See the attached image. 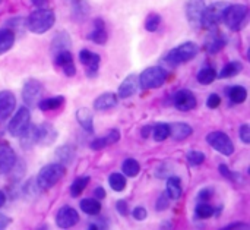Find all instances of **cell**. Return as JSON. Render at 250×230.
Listing matches in <instances>:
<instances>
[{
  "instance_id": "48",
  "label": "cell",
  "mask_w": 250,
  "mask_h": 230,
  "mask_svg": "<svg viewBox=\"0 0 250 230\" xmlns=\"http://www.w3.org/2000/svg\"><path fill=\"white\" fill-rule=\"evenodd\" d=\"M105 142H107V145H111V144H116L119 139H120V132L117 131V129H111L105 137Z\"/></svg>"
},
{
  "instance_id": "40",
  "label": "cell",
  "mask_w": 250,
  "mask_h": 230,
  "mask_svg": "<svg viewBox=\"0 0 250 230\" xmlns=\"http://www.w3.org/2000/svg\"><path fill=\"white\" fill-rule=\"evenodd\" d=\"M72 62H73V56H72V53H70L69 50L60 51L59 54L54 56V63H56L57 66H60V68H63L64 65L72 63Z\"/></svg>"
},
{
  "instance_id": "43",
  "label": "cell",
  "mask_w": 250,
  "mask_h": 230,
  "mask_svg": "<svg viewBox=\"0 0 250 230\" xmlns=\"http://www.w3.org/2000/svg\"><path fill=\"white\" fill-rule=\"evenodd\" d=\"M220 173L226 178V179H229V181H233V182H237L239 181V175L237 173H234V172H231L229 167H227V164H221L220 166Z\"/></svg>"
},
{
  "instance_id": "49",
  "label": "cell",
  "mask_w": 250,
  "mask_h": 230,
  "mask_svg": "<svg viewBox=\"0 0 250 230\" xmlns=\"http://www.w3.org/2000/svg\"><path fill=\"white\" fill-rule=\"evenodd\" d=\"M221 104V97L218 95V94H211L209 97H208V100H207V106L209 107V109H217L218 106Z\"/></svg>"
},
{
  "instance_id": "41",
  "label": "cell",
  "mask_w": 250,
  "mask_h": 230,
  "mask_svg": "<svg viewBox=\"0 0 250 230\" xmlns=\"http://www.w3.org/2000/svg\"><path fill=\"white\" fill-rule=\"evenodd\" d=\"M88 12H86V6L82 0H75L73 1V16L76 19H82L83 16H86Z\"/></svg>"
},
{
  "instance_id": "42",
  "label": "cell",
  "mask_w": 250,
  "mask_h": 230,
  "mask_svg": "<svg viewBox=\"0 0 250 230\" xmlns=\"http://www.w3.org/2000/svg\"><path fill=\"white\" fill-rule=\"evenodd\" d=\"M168 204H170V198H168V195L164 192V194H161L160 198L157 200L155 210H157V211H164L166 208H168Z\"/></svg>"
},
{
  "instance_id": "17",
  "label": "cell",
  "mask_w": 250,
  "mask_h": 230,
  "mask_svg": "<svg viewBox=\"0 0 250 230\" xmlns=\"http://www.w3.org/2000/svg\"><path fill=\"white\" fill-rule=\"evenodd\" d=\"M136 90H138V76L135 73H130L120 84L117 97L119 98H129L136 92Z\"/></svg>"
},
{
  "instance_id": "53",
  "label": "cell",
  "mask_w": 250,
  "mask_h": 230,
  "mask_svg": "<svg viewBox=\"0 0 250 230\" xmlns=\"http://www.w3.org/2000/svg\"><path fill=\"white\" fill-rule=\"evenodd\" d=\"M233 229H243V230H249V225H246V223H243V222H236V223H231V225H229V226H226L224 230H233Z\"/></svg>"
},
{
  "instance_id": "56",
  "label": "cell",
  "mask_w": 250,
  "mask_h": 230,
  "mask_svg": "<svg viewBox=\"0 0 250 230\" xmlns=\"http://www.w3.org/2000/svg\"><path fill=\"white\" fill-rule=\"evenodd\" d=\"M151 131H152V126H149V125L144 126V128H142V131H141L142 138H148V137L151 135Z\"/></svg>"
},
{
  "instance_id": "50",
  "label": "cell",
  "mask_w": 250,
  "mask_h": 230,
  "mask_svg": "<svg viewBox=\"0 0 250 230\" xmlns=\"http://www.w3.org/2000/svg\"><path fill=\"white\" fill-rule=\"evenodd\" d=\"M116 210H117V213H119V214H122V216H127V214H129V206H127V201H125V200H119V201L116 203Z\"/></svg>"
},
{
  "instance_id": "34",
  "label": "cell",
  "mask_w": 250,
  "mask_h": 230,
  "mask_svg": "<svg viewBox=\"0 0 250 230\" xmlns=\"http://www.w3.org/2000/svg\"><path fill=\"white\" fill-rule=\"evenodd\" d=\"M108 185L114 192H122L126 189V185H127L126 176L122 173H111L108 176Z\"/></svg>"
},
{
  "instance_id": "35",
  "label": "cell",
  "mask_w": 250,
  "mask_h": 230,
  "mask_svg": "<svg viewBox=\"0 0 250 230\" xmlns=\"http://www.w3.org/2000/svg\"><path fill=\"white\" fill-rule=\"evenodd\" d=\"M215 78H217L215 69H214V68H211V66H205V68H202V69L198 72V76H196L198 82H201L202 85H209V84H212Z\"/></svg>"
},
{
  "instance_id": "23",
  "label": "cell",
  "mask_w": 250,
  "mask_h": 230,
  "mask_svg": "<svg viewBox=\"0 0 250 230\" xmlns=\"http://www.w3.org/2000/svg\"><path fill=\"white\" fill-rule=\"evenodd\" d=\"M76 120L78 123L89 134L94 132V116L92 112L86 107H81L76 110Z\"/></svg>"
},
{
  "instance_id": "52",
  "label": "cell",
  "mask_w": 250,
  "mask_h": 230,
  "mask_svg": "<svg viewBox=\"0 0 250 230\" xmlns=\"http://www.w3.org/2000/svg\"><path fill=\"white\" fill-rule=\"evenodd\" d=\"M62 70H63V73H64L66 76H75V75H76V66H75L73 62L64 65V66L62 68Z\"/></svg>"
},
{
  "instance_id": "10",
  "label": "cell",
  "mask_w": 250,
  "mask_h": 230,
  "mask_svg": "<svg viewBox=\"0 0 250 230\" xmlns=\"http://www.w3.org/2000/svg\"><path fill=\"white\" fill-rule=\"evenodd\" d=\"M79 222V214L78 211L70 207V206H63L62 208H59L57 214H56V225L60 229H70L75 225H78Z\"/></svg>"
},
{
  "instance_id": "45",
  "label": "cell",
  "mask_w": 250,
  "mask_h": 230,
  "mask_svg": "<svg viewBox=\"0 0 250 230\" xmlns=\"http://www.w3.org/2000/svg\"><path fill=\"white\" fill-rule=\"evenodd\" d=\"M212 195H214V189H212V188H204V189L199 191L198 200H199L201 203H207V201H209V200L212 198Z\"/></svg>"
},
{
  "instance_id": "32",
  "label": "cell",
  "mask_w": 250,
  "mask_h": 230,
  "mask_svg": "<svg viewBox=\"0 0 250 230\" xmlns=\"http://www.w3.org/2000/svg\"><path fill=\"white\" fill-rule=\"evenodd\" d=\"M89 181H91V179H89V176H86V175L76 178V179L72 182V185H70V195H72L73 198L79 197V195L85 191V188L88 186Z\"/></svg>"
},
{
  "instance_id": "38",
  "label": "cell",
  "mask_w": 250,
  "mask_h": 230,
  "mask_svg": "<svg viewBox=\"0 0 250 230\" xmlns=\"http://www.w3.org/2000/svg\"><path fill=\"white\" fill-rule=\"evenodd\" d=\"M186 160H188L189 166H199L205 161V154L198 150H190L186 154Z\"/></svg>"
},
{
  "instance_id": "7",
  "label": "cell",
  "mask_w": 250,
  "mask_h": 230,
  "mask_svg": "<svg viewBox=\"0 0 250 230\" xmlns=\"http://www.w3.org/2000/svg\"><path fill=\"white\" fill-rule=\"evenodd\" d=\"M29 123H31V112L26 106H22L16 110V113L10 119L7 125V131L13 138H19L29 126Z\"/></svg>"
},
{
  "instance_id": "25",
  "label": "cell",
  "mask_w": 250,
  "mask_h": 230,
  "mask_svg": "<svg viewBox=\"0 0 250 230\" xmlns=\"http://www.w3.org/2000/svg\"><path fill=\"white\" fill-rule=\"evenodd\" d=\"M76 154H75V150L70 147V145H62L56 150V159H57V163L63 164V166H69L73 160H75Z\"/></svg>"
},
{
  "instance_id": "55",
  "label": "cell",
  "mask_w": 250,
  "mask_h": 230,
  "mask_svg": "<svg viewBox=\"0 0 250 230\" xmlns=\"http://www.w3.org/2000/svg\"><path fill=\"white\" fill-rule=\"evenodd\" d=\"M94 197H95L97 200H104V198H105V191H104V188H103V186H97V188L94 189Z\"/></svg>"
},
{
  "instance_id": "39",
  "label": "cell",
  "mask_w": 250,
  "mask_h": 230,
  "mask_svg": "<svg viewBox=\"0 0 250 230\" xmlns=\"http://www.w3.org/2000/svg\"><path fill=\"white\" fill-rule=\"evenodd\" d=\"M160 23H161V16L158 13H149L148 18L145 19V29L154 32L160 28Z\"/></svg>"
},
{
  "instance_id": "4",
  "label": "cell",
  "mask_w": 250,
  "mask_h": 230,
  "mask_svg": "<svg viewBox=\"0 0 250 230\" xmlns=\"http://www.w3.org/2000/svg\"><path fill=\"white\" fill-rule=\"evenodd\" d=\"M167 70L160 66H151L146 68L138 78V85L142 90H155L166 84L167 81Z\"/></svg>"
},
{
  "instance_id": "58",
  "label": "cell",
  "mask_w": 250,
  "mask_h": 230,
  "mask_svg": "<svg viewBox=\"0 0 250 230\" xmlns=\"http://www.w3.org/2000/svg\"><path fill=\"white\" fill-rule=\"evenodd\" d=\"M6 204V194L3 191H0V208Z\"/></svg>"
},
{
  "instance_id": "44",
  "label": "cell",
  "mask_w": 250,
  "mask_h": 230,
  "mask_svg": "<svg viewBox=\"0 0 250 230\" xmlns=\"http://www.w3.org/2000/svg\"><path fill=\"white\" fill-rule=\"evenodd\" d=\"M132 216H133V219L142 222V220H145V219L148 217V211H146L145 207H141V206H139V207H135V208L132 210Z\"/></svg>"
},
{
  "instance_id": "6",
  "label": "cell",
  "mask_w": 250,
  "mask_h": 230,
  "mask_svg": "<svg viewBox=\"0 0 250 230\" xmlns=\"http://www.w3.org/2000/svg\"><path fill=\"white\" fill-rule=\"evenodd\" d=\"M227 6L229 4L226 1H215L209 4L208 7H205L202 12V18H201V26L207 29H214L223 21Z\"/></svg>"
},
{
  "instance_id": "28",
  "label": "cell",
  "mask_w": 250,
  "mask_h": 230,
  "mask_svg": "<svg viewBox=\"0 0 250 230\" xmlns=\"http://www.w3.org/2000/svg\"><path fill=\"white\" fill-rule=\"evenodd\" d=\"M79 207L88 216H98L101 211V204L97 198H85L79 203Z\"/></svg>"
},
{
  "instance_id": "11",
  "label": "cell",
  "mask_w": 250,
  "mask_h": 230,
  "mask_svg": "<svg viewBox=\"0 0 250 230\" xmlns=\"http://www.w3.org/2000/svg\"><path fill=\"white\" fill-rule=\"evenodd\" d=\"M173 104L180 112H190L196 107L198 100L195 94L189 90H179L173 97Z\"/></svg>"
},
{
  "instance_id": "24",
  "label": "cell",
  "mask_w": 250,
  "mask_h": 230,
  "mask_svg": "<svg viewBox=\"0 0 250 230\" xmlns=\"http://www.w3.org/2000/svg\"><path fill=\"white\" fill-rule=\"evenodd\" d=\"M166 194L168 195L170 200H179L183 194V188H182V181L179 176H170L167 179V189Z\"/></svg>"
},
{
  "instance_id": "14",
  "label": "cell",
  "mask_w": 250,
  "mask_h": 230,
  "mask_svg": "<svg viewBox=\"0 0 250 230\" xmlns=\"http://www.w3.org/2000/svg\"><path fill=\"white\" fill-rule=\"evenodd\" d=\"M56 139H57V131L51 123L44 122V123L37 126V145L48 147Z\"/></svg>"
},
{
  "instance_id": "46",
  "label": "cell",
  "mask_w": 250,
  "mask_h": 230,
  "mask_svg": "<svg viewBox=\"0 0 250 230\" xmlns=\"http://www.w3.org/2000/svg\"><path fill=\"white\" fill-rule=\"evenodd\" d=\"M239 137L245 144H250V126L248 123L242 125L239 129Z\"/></svg>"
},
{
  "instance_id": "59",
  "label": "cell",
  "mask_w": 250,
  "mask_h": 230,
  "mask_svg": "<svg viewBox=\"0 0 250 230\" xmlns=\"http://www.w3.org/2000/svg\"><path fill=\"white\" fill-rule=\"evenodd\" d=\"M0 122H1V120H0ZM1 132H3V131H1V129H0V135H1Z\"/></svg>"
},
{
  "instance_id": "9",
  "label": "cell",
  "mask_w": 250,
  "mask_h": 230,
  "mask_svg": "<svg viewBox=\"0 0 250 230\" xmlns=\"http://www.w3.org/2000/svg\"><path fill=\"white\" fill-rule=\"evenodd\" d=\"M42 95V85L40 81L29 78L25 81L22 88V100L26 107H35L40 103V98Z\"/></svg>"
},
{
  "instance_id": "3",
  "label": "cell",
  "mask_w": 250,
  "mask_h": 230,
  "mask_svg": "<svg viewBox=\"0 0 250 230\" xmlns=\"http://www.w3.org/2000/svg\"><path fill=\"white\" fill-rule=\"evenodd\" d=\"M199 53V47L196 43H192V41H188V43H183L174 48H171L166 57H164V62L171 66V68H176L179 65H183L189 60H192L193 57H196Z\"/></svg>"
},
{
  "instance_id": "18",
  "label": "cell",
  "mask_w": 250,
  "mask_h": 230,
  "mask_svg": "<svg viewBox=\"0 0 250 230\" xmlns=\"http://www.w3.org/2000/svg\"><path fill=\"white\" fill-rule=\"evenodd\" d=\"M88 38L91 41H94L95 44H98V46H103V44L107 43L108 32H107L105 23H104L103 19H95L94 21V29L91 31V34L88 35Z\"/></svg>"
},
{
  "instance_id": "16",
  "label": "cell",
  "mask_w": 250,
  "mask_h": 230,
  "mask_svg": "<svg viewBox=\"0 0 250 230\" xmlns=\"http://www.w3.org/2000/svg\"><path fill=\"white\" fill-rule=\"evenodd\" d=\"M16 109V97L12 91L0 92V120L7 119Z\"/></svg>"
},
{
  "instance_id": "5",
  "label": "cell",
  "mask_w": 250,
  "mask_h": 230,
  "mask_svg": "<svg viewBox=\"0 0 250 230\" xmlns=\"http://www.w3.org/2000/svg\"><path fill=\"white\" fill-rule=\"evenodd\" d=\"M248 6L245 4H229L226 12H224V16H223V21L224 23L227 25V28H230L231 31H239L246 19H248Z\"/></svg>"
},
{
  "instance_id": "12",
  "label": "cell",
  "mask_w": 250,
  "mask_h": 230,
  "mask_svg": "<svg viewBox=\"0 0 250 230\" xmlns=\"http://www.w3.org/2000/svg\"><path fill=\"white\" fill-rule=\"evenodd\" d=\"M204 9H205V0H188L186 18L192 28L198 29L201 26V18H202Z\"/></svg>"
},
{
  "instance_id": "13",
  "label": "cell",
  "mask_w": 250,
  "mask_h": 230,
  "mask_svg": "<svg viewBox=\"0 0 250 230\" xmlns=\"http://www.w3.org/2000/svg\"><path fill=\"white\" fill-rule=\"evenodd\" d=\"M16 166V154L13 148L6 144L0 142V175L10 173Z\"/></svg>"
},
{
  "instance_id": "8",
  "label": "cell",
  "mask_w": 250,
  "mask_h": 230,
  "mask_svg": "<svg viewBox=\"0 0 250 230\" xmlns=\"http://www.w3.org/2000/svg\"><path fill=\"white\" fill-rule=\"evenodd\" d=\"M207 142L209 144L211 148H214L215 151H218L223 156H231L234 153V144L231 141V138L220 131L211 132L207 135Z\"/></svg>"
},
{
  "instance_id": "54",
  "label": "cell",
  "mask_w": 250,
  "mask_h": 230,
  "mask_svg": "<svg viewBox=\"0 0 250 230\" xmlns=\"http://www.w3.org/2000/svg\"><path fill=\"white\" fill-rule=\"evenodd\" d=\"M10 222H12V219H10V217H7L6 214L0 213V230L6 229V228L10 225Z\"/></svg>"
},
{
  "instance_id": "33",
  "label": "cell",
  "mask_w": 250,
  "mask_h": 230,
  "mask_svg": "<svg viewBox=\"0 0 250 230\" xmlns=\"http://www.w3.org/2000/svg\"><path fill=\"white\" fill-rule=\"evenodd\" d=\"M122 172L127 178H136L141 172V166L135 159H126L122 164Z\"/></svg>"
},
{
  "instance_id": "15",
  "label": "cell",
  "mask_w": 250,
  "mask_h": 230,
  "mask_svg": "<svg viewBox=\"0 0 250 230\" xmlns=\"http://www.w3.org/2000/svg\"><path fill=\"white\" fill-rule=\"evenodd\" d=\"M227 44V37L220 32V31H212L211 34L207 35V40H205V50L209 53V54H215L218 51H221Z\"/></svg>"
},
{
  "instance_id": "27",
  "label": "cell",
  "mask_w": 250,
  "mask_h": 230,
  "mask_svg": "<svg viewBox=\"0 0 250 230\" xmlns=\"http://www.w3.org/2000/svg\"><path fill=\"white\" fill-rule=\"evenodd\" d=\"M64 104V97L57 95V97H48L44 100H40L38 107L42 112H51V110H57Z\"/></svg>"
},
{
  "instance_id": "22",
  "label": "cell",
  "mask_w": 250,
  "mask_h": 230,
  "mask_svg": "<svg viewBox=\"0 0 250 230\" xmlns=\"http://www.w3.org/2000/svg\"><path fill=\"white\" fill-rule=\"evenodd\" d=\"M19 144H21V148L28 151L31 148H34L37 145V125H31L25 129V132L19 137Z\"/></svg>"
},
{
  "instance_id": "57",
  "label": "cell",
  "mask_w": 250,
  "mask_h": 230,
  "mask_svg": "<svg viewBox=\"0 0 250 230\" xmlns=\"http://www.w3.org/2000/svg\"><path fill=\"white\" fill-rule=\"evenodd\" d=\"M31 3L34 6H37V9H38V7H45L48 4V0H31Z\"/></svg>"
},
{
  "instance_id": "21",
  "label": "cell",
  "mask_w": 250,
  "mask_h": 230,
  "mask_svg": "<svg viewBox=\"0 0 250 230\" xmlns=\"http://www.w3.org/2000/svg\"><path fill=\"white\" fill-rule=\"evenodd\" d=\"M193 129L190 125L185 123V122H176L170 125V137L173 138V141H183L186 138H189L192 135Z\"/></svg>"
},
{
  "instance_id": "29",
  "label": "cell",
  "mask_w": 250,
  "mask_h": 230,
  "mask_svg": "<svg viewBox=\"0 0 250 230\" xmlns=\"http://www.w3.org/2000/svg\"><path fill=\"white\" fill-rule=\"evenodd\" d=\"M227 94H229V98L233 104H242L248 98V90L242 85H234V87L229 88Z\"/></svg>"
},
{
  "instance_id": "31",
  "label": "cell",
  "mask_w": 250,
  "mask_h": 230,
  "mask_svg": "<svg viewBox=\"0 0 250 230\" xmlns=\"http://www.w3.org/2000/svg\"><path fill=\"white\" fill-rule=\"evenodd\" d=\"M151 134H152V138L157 142H163V141H166L170 137V125L160 122V123H157V125L152 126Z\"/></svg>"
},
{
  "instance_id": "36",
  "label": "cell",
  "mask_w": 250,
  "mask_h": 230,
  "mask_svg": "<svg viewBox=\"0 0 250 230\" xmlns=\"http://www.w3.org/2000/svg\"><path fill=\"white\" fill-rule=\"evenodd\" d=\"M215 214V208L212 206H209L208 203H199L195 208V216L201 220L209 219Z\"/></svg>"
},
{
  "instance_id": "51",
  "label": "cell",
  "mask_w": 250,
  "mask_h": 230,
  "mask_svg": "<svg viewBox=\"0 0 250 230\" xmlns=\"http://www.w3.org/2000/svg\"><path fill=\"white\" fill-rule=\"evenodd\" d=\"M107 147V142H105V138L103 137V138H97V139H94L92 142H91V148L92 150H103V148H105Z\"/></svg>"
},
{
  "instance_id": "20",
  "label": "cell",
  "mask_w": 250,
  "mask_h": 230,
  "mask_svg": "<svg viewBox=\"0 0 250 230\" xmlns=\"http://www.w3.org/2000/svg\"><path fill=\"white\" fill-rule=\"evenodd\" d=\"M119 101V97L114 92H104L100 97H97L94 100V109L97 112H105L113 109Z\"/></svg>"
},
{
  "instance_id": "37",
  "label": "cell",
  "mask_w": 250,
  "mask_h": 230,
  "mask_svg": "<svg viewBox=\"0 0 250 230\" xmlns=\"http://www.w3.org/2000/svg\"><path fill=\"white\" fill-rule=\"evenodd\" d=\"M100 62H101V57H100L97 53H94V57H92V59H91V62L85 66V68H86L85 73H86V76H88V78H95V76L98 75Z\"/></svg>"
},
{
  "instance_id": "1",
  "label": "cell",
  "mask_w": 250,
  "mask_h": 230,
  "mask_svg": "<svg viewBox=\"0 0 250 230\" xmlns=\"http://www.w3.org/2000/svg\"><path fill=\"white\" fill-rule=\"evenodd\" d=\"M56 22V15L51 9L47 7H38L25 21V26L28 31L34 34H44L47 32Z\"/></svg>"
},
{
  "instance_id": "19",
  "label": "cell",
  "mask_w": 250,
  "mask_h": 230,
  "mask_svg": "<svg viewBox=\"0 0 250 230\" xmlns=\"http://www.w3.org/2000/svg\"><path fill=\"white\" fill-rule=\"evenodd\" d=\"M70 44H72V41H70V37H69V34H67L66 31H60V32H57V34L53 37L51 44H50L53 56L59 54L60 51H66V50H69Z\"/></svg>"
},
{
  "instance_id": "26",
  "label": "cell",
  "mask_w": 250,
  "mask_h": 230,
  "mask_svg": "<svg viewBox=\"0 0 250 230\" xmlns=\"http://www.w3.org/2000/svg\"><path fill=\"white\" fill-rule=\"evenodd\" d=\"M15 44V32L9 28L0 29V54L9 51Z\"/></svg>"
},
{
  "instance_id": "2",
  "label": "cell",
  "mask_w": 250,
  "mask_h": 230,
  "mask_svg": "<svg viewBox=\"0 0 250 230\" xmlns=\"http://www.w3.org/2000/svg\"><path fill=\"white\" fill-rule=\"evenodd\" d=\"M64 173H66V169L60 163L45 164L44 167L40 169V172L37 175V186L44 191L51 189L62 181Z\"/></svg>"
},
{
  "instance_id": "30",
  "label": "cell",
  "mask_w": 250,
  "mask_h": 230,
  "mask_svg": "<svg viewBox=\"0 0 250 230\" xmlns=\"http://www.w3.org/2000/svg\"><path fill=\"white\" fill-rule=\"evenodd\" d=\"M242 70H243L242 62L234 60V62H229V63L221 69V72H220L218 76L223 78V79H226V78H233V76H237Z\"/></svg>"
},
{
  "instance_id": "47",
  "label": "cell",
  "mask_w": 250,
  "mask_h": 230,
  "mask_svg": "<svg viewBox=\"0 0 250 230\" xmlns=\"http://www.w3.org/2000/svg\"><path fill=\"white\" fill-rule=\"evenodd\" d=\"M94 57V53L91 51V50H86V48H83V50H81L79 51V60H81V63L83 65V66H86L89 62H91V59Z\"/></svg>"
}]
</instances>
